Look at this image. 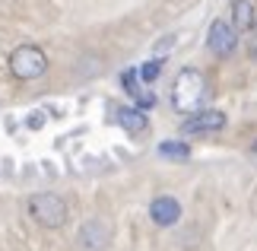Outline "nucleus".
<instances>
[{
  "label": "nucleus",
  "instance_id": "obj_14",
  "mask_svg": "<svg viewBox=\"0 0 257 251\" xmlns=\"http://www.w3.org/2000/svg\"><path fill=\"white\" fill-rule=\"evenodd\" d=\"M254 51H257V19H254Z\"/></svg>",
  "mask_w": 257,
  "mask_h": 251
},
{
  "label": "nucleus",
  "instance_id": "obj_11",
  "mask_svg": "<svg viewBox=\"0 0 257 251\" xmlns=\"http://www.w3.org/2000/svg\"><path fill=\"white\" fill-rule=\"evenodd\" d=\"M159 156L165 159H191V146L187 143H178V140H165V143H159Z\"/></svg>",
  "mask_w": 257,
  "mask_h": 251
},
{
  "label": "nucleus",
  "instance_id": "obj_12",
  "mask_svg": "<svg viewBox=\"0 0 257 251\" xmlns=\"http://www.w3.org/2000/svg\"><path fill=\"white\" fill-rule=\"evenodd\" d=\"M159 73H162V61H150V64L140 67V79H143V83H153Z\"/></svg>",
  "mask_w": 257,
  "mask_h": 251
},
{
  "label": "nucleus",
  "instance_id": "obj_10",
  "mask_svg": "<svg viewBox=\"0 0 257 251\" xmlns=\"http://www.w3.org/2000/svg\"><path fill=\"white\" fill-rule=\"evenodd\" d=\"M254 19H257V10H254L251 0H232V26L238 32H251Z\"/></svg>",
  "mask_w": 257,
  "mask_h": 251
},
{
  "label": "nucleus",
  "instance_id": "obj_13",
  "mask_svg": "<svg viewBox=\"0 0 257 251\" xmlns=\"http://www.w3.org/2000/svg\"><path fill=\"white\" fill-rule=\"evenodd\" d=\"M42 124H45L42 115H32V118H29V127H42Z\"/></svg>",
  "mask_w": 257,
  "mask_h": 251
},
{
  "label": "nucleus",
  "instance_id": "obj_6",
  "mask_svg": "<svg viewBox=\"0 0 257 251\" xmlns=\"http://www.w3.org/2000/svg\"><path fill=\"white\" fill-rule=\"evenodd\" d=\"M108 238H111V226H108L105 219H89L80 229V245L86 251H102L108 245Z\"/></svg>",
  "mask_w": 257,
  "mask_h": 251
},
{
  "label": "nucleus",
  "instance_id": "obj_7",
  "mask_svg": "<svg viewBox=\"0 0 257 251\" xmlns=\"http://www.w3.org/2000/svg\"><path fill=\"white\" fill-rule=\"evenodd\" d=\"M150 219L156 226H175L181 219V204L175 197H156L150 204Z\"/></svg>",
  "mask_w": 257,
  "mask_h": 251
},
{
  "label": "nucleus",
  "instance_id": "obj_1",
  "mask_svg": "<svg viewBox=\"0 0 257 251\" xmlns=\"http://www.w3.org/2000/svg\"><path fill=\"white\" fill-rule=\"evenodd\" d=\"M203 99H206V76L197 67H184L172 86V108L181 115H194L200 112Z\"/></svg>",
  "mask_w": 257,
  "mask_h": 251
},
{
  "label": "nucleus",
  "instance_id": "obj_5",
  "mask_svg": "<svg viewBox=\"0 0 257 251\" xmlns=\"http://www.w3.org/2000/svg\"><path fill=\"white\" fill-rule=\"evenodd\" d=\"M222 127H225V112H219V108H200L181 124L184 134H213Z\"/></svg>",
  "mask_w": 257,
  "mask_h": 251
},
{
  "label": "nucleus",
  "instance_id": "obj_4",
  "mask_svg": "<svg viewBox=\"0 0 257 251\" xmlns=\"http://www.w3.org/2000/svg\"><path fill=\"white\" fill-rule=\"evenodd\" d=\"M206 48L216 54V57H229L235 48H238V29L225 19H213L210 32H206Z\"/></svg>",
  "mask_w": 257,
  "mask_h": 251
},
{
  "label": "nucleus",
  "instance_id": "obj_15",
  "mask_svg": "<svg viewBox=\"0 0 257 251\" xmlns=\"http://www.w3.org/2000/svg\"><path fill=\"white\" fill-rule=\"evenodd\" d=\"M251 153H254V156H257V140H254V146H251Z\"/></svg>",
  "mask_w": 257,
  "mask_h": 251
},
{
  "label": "nucleus",
  "instance_id": "obj_8",
  "mask_svg": "<svg viewBox=\"0 0 257 251\" xmlns=\"http://www.w3.org/2000/svg\"><path fill=\"white\" fill-rule=\"evenodd\" d=\"M114 118H117V124H121L127 134H143L146 127H150V118H146V112L140 105H121V108H114Z\"/></svg>",
  "mask_w": 257,
  "mask_h": 251
},
{
  "label": "nucleus",
  "instance_id": "obj_9",
  "mask_svg": "<svg viewBox=\"0 0 257 251\" xmlns=\"http://www.w3.org/2000/svg\"><path fill=\"white\" fill-rule=\"evenodd\" d=\"M121 83H124V93H127V96H134V99H137V105H140L143 112L156 105V96H153V93H143V86H140V70L127 67L124 73H121Z\"/></svg>",
  "mask_w": 257,
  "mask_h": 251
},
{
  "label": "nucleus",
  "instance_id": "obj_3",
  "mask_svg": "<svg viewBox=\"0 0 257 251\" xmlns=\"http://www.w3.org/2000/svg\"><path fill=\"white\" fill-rule=\"evenodd\" d=\"M48 70V57L38 45H19L13 48V54H10V73L16 79H38Z\"/></svg>",
  "mask_w": 257,
  "mask_h": 251
},
{
  "label": "nucleus",
  "instance_id": "obj_2",
  "mask_svg": "<svg viewBox=\"0 0 257 251\" xmlns=\"http://www.w3.org/2000/svg\"><path fill=\"white\" fill-rule=\"evenodd\" d=\"M29 216L45 229H61L67 223V200L54 191H42V194L29 197Z\"/></svg>",
  "mask_w": 257,
  "mask_h": 251
}]
</instances>
